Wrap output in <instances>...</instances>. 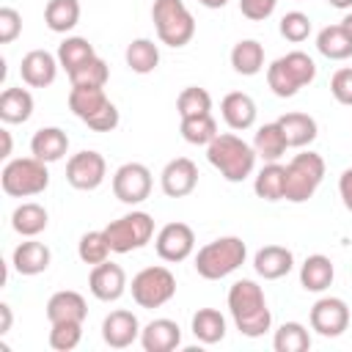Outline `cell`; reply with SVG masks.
I'll use <instances>...</instances> for the list:
<instances>
[{
  "instance_id": "cell-1",
  "label": "cell",
  "mask_w": 352,
  "mask_h": 352,
  "mask_svg": "<svg viewBox=\"0 0 352 352\" xmlns=\"http://www.w3.org/2000/svg\"><path fill=\"white\" fill-rule=\"evenodd\" d=\"M228 311H231V319H234L236 330L245 338H261L272 327V314L267 308L264 289L250 278H239V280L231 283Z\"/></svg>"
},
{
  "instance_id": "cell-2",
  "label": "cell",
  "mask_w": 352,
  "mask_h": 352,
  "mask_svg": "<svg viewBox=\"0 0 352 352\" xmlns=\"http://www.w3.org/2000/svg\"><path fill=\"white\" fill-rule=\"evenodd\" d=\"M206 160L220 170V176L231 184L245 182L256 170V151L253 143H245L234 132H220L209 146H206Z\"/></svg>"
},
{
  "instance_id": "cell-3",
  "label": "cell",
  "mask_w": 352,
  "mask_h": 352,
  "mask_svg": "<svg viewBox=\"0 0 352 352\" xmlns=\"http://www.w3.org/2000/svg\"><path fill=\"white\" fill-rule=\"evenodd\" d=\"M314 80H316V63L302 50H292L267 66V85L280 99L294 96L300 88L311 85Z\"/></svg>"
},
{
  "instance_id": "cell-4",
  "label": "cell",
  "mask_w": 352,
  "mask_h": 352,
  "mask_svg": "<svg viewBox=\"0 0 352 352\" xmlns=\"http://www.w3.org/2000/svg\"><path fill=\"white\" fill-rule=\"evenodd\" d=\"M248 258V245L242 236H217L198 248L195 253V272L206 280H220L236 272Z\"/></svg>"
},
{
  "instance_id": "cell-5",
  "label": "cell",
  "mask_w": 352,
  "mask_h": 352,
  "mask_svg": "<svg viewBox=\"0 0 352 352\" xmlns=\"http://www.w3.org/2000/svg\"><path fill=\"white\" fill-rule=\"evenodd\" d=\"M0 187L11 198H33V195H41L50 187L47 162H41L33 154L30 157L8 160L3 165V170H0Z\"/></svg>"
},
{
  "instance_id": "cell-6",
  "label": "cell",
  "mask_w": 352,
  "mask_h": 352,
  "mask_svg": "<svg viewBox=\"0 0 352 352\" xmlns=\"http://www.w3.org/2000/svg\"><path fill=\"white\" fill-rule=\"evenodd\" d=\"M151 19L157 28V38L173 50L190 44L195 36V16L190 14L184 0H154Z\"/></svg>"
},
{
  "instance_id": "cell-7",
  "label": "cell",
  "mask_w": 352,
  "mask_h": 352,
  "mask_svg": "<svg viewBox=\"0 0 352 352\" xmlns=\"http://www.w3.org/2000/svg\"><path fill=\"white\" fill-rule=\"evenodd\" d=\"M324 179V160L316 151H300L286 162V192L283 198L292 204H305L314 198Z\"/></svg>"
},
{
  "instance_id": "cell-8",
  "label": "cell",
  "mask_w": 352,
  "mask_h": 352,
  "mask_svg": "<svg viewBox=\"0 0 352 352\" xmlns=\"http://www.w3.org/2000/svg\"><path fill=\"white\" fill-rule=\"evenodd\" d=\"M102 231H104V239H107L113 253H132V250H140L151 242L154 217L148 212L132 209V212L121 214L118 220H110Z\"/></svg>"
},
{
  "instance_id": "cell-9",
  "label": "cell",
  "mask_w": 352,
  "mask_h": 352,
  "mask_svg": "<svg viewBox=\"0 0 352 352\" xmlns=\"http://www.w3.org/2000/svg\"><path fill=\"white\" fill-rule=\"evenodd\" d=\"M129 292H132V300L140 308H162L176 294V275L168 267H162V264L143 267L132 278Z\"/></svg>"
},
{
  "instance_id": "cell-10",
  "label": "cell",
  "mask_w": 352,
  "mask_h": 352,
  "mask_svg": "<svg viewBox=\"0 0 352 352\" xmlns=\"http://www.w3.org/2000/svg\"><path fill=\"white\" fill-rule=\"evenodd\" d=\"M151 170L143 162H124L113 173V195L126 206L143 204L151 195Z\"/></svg>"
},
{
  "instance_id": "cell-11",
  "label": "cell",
  "mask_w": 352,
  "mask_h": 352,
  "mask_svg": "<svg viewBox=\"0 0 352 352\" xmlns=\"http://www.w3.org/2000/svg\"><path fill=\"white\" fill-rule=\"evenodd\" d=\"M107 176V162L99 151L94 148H85V151H77L69 157L66 162V182L74 187V190H96Z\"/></svg>"
},
{
  "instance_id": "cell-12",
  "label": "cell",
  "mask_w": 352,
  "mask_h": 352,
  "mask_svg": "<svg viewBox=\"0 0 352 352\" xmlns=\"http://www.w3.org/2000/svg\"><path fill=\"white\" fill-rule=\"evenodd\" d=\"M154 248H157V256L162 261H170V264H179L184 258L192 256L195 250V231L187 226V223H165L157 236H154Z\"/></svg>"
},
{
  "instance_id": "cell-13",
  "label": "cell",
  "mask_w": 352,
  "mask_h": 352,
  "mask_svg": "<svg viewBox=\"0 0 352 352\" xmlns=\"http://www.w3.org/2000/svg\"><path fill=\"white\" fill-rule=\"evenodd\" d=\"M311 330L324 338H338L349 327V305L341 297H319L308 314Z\"/></svg>"
},
{
  "instance_id": "cell-14",
  "label": "cell",
  "mask_w": 352,
  "mask_h": 352,
  "mask_svg": "<svg viewBox=\"0 0 352 352\" xmlns=\"http://www.w3.org/2000/svg\"><path fill=\"white\" fill-rule=\"evenodd\" d=\"M160 187L168 198H187L198 187V165L190 157L170 160L160 173Z\"/></svg>"
},
{
  "instance_id": "cell-15",
  "label": "cell",
  "mask_w": 352,
  "mask_h": 352,
  "mask_svg": "<svg viewBox=\"0 0 352 352\" xmlns=\"http://www.w3.org/2000/svg\"><path fill=\"white\" fill-rule=\"evenodd\" d=\"M88 289L96 300L102 302H116L124 292H126V272L121 264L116 261H102L96 267H91V275H88Z\"/></svg>"
},
{
  "instance_id": "cell-16",
  "label": "cell",
  "mask_w": 352,
  "mask_h": 352,
  "mask_svg": "<svg viewBox=\"0 0 352 352\" xmlns=\"http://www.w3.org/2000/svg\"><path fill=\"white\" fill-rule=\"evenodd\" d=\"M140 322L132 311H110L104 319H102V341L110 346V349H126L132 346L135 341H140Z\"/></svg>"
},
{
  "instance_id": "cell-17",
  "label": "cell",
  "mask_w": 352,
  "mask_h": 352,
  "mask_svg": "<svg viewBox=\"0 0 352 352\" xmlns=\"http://www.w3.org/2000/svg\"><path fill=\"white\" fill-rule=\"evenodd\" d=\"M58 55L47 52V50H30L22 55V63H19V77L25 85L30 88H47L55 82L58 77Z\"/></svg>"
},
{
  "instance_id": "cell-18",
  "label": "cell",
  "mask_w": 352,
  "mask_h": 352,
  "mask_svg": "<svg viewBox=\"0 0 352 352\" xmlns=\"http://www.w3.org/2000/svg\"><path fill=\"white\" fill-rule=\"evenodd\" d=\"M50 261H52L50 248H47L44 242H38L36 236H28V239L19 242V245L14 248V253H11V267H14L19 275H28V278L47 272Z\"/></svg>"
},
{
  "instance_id": "cell-19",
  "label": "cell",
  "mask_w": 352,
  "mask_h": 352,
  "mask_svg": "<svg viewBox=\"0 0 352 352\" xmlns=\"http://www.w3.org/2000/svg\"><path fill=\"white\" fill-rule=\"evenodd\" d=\"M253 270L264 280H278L294 270V253L283 245H264L253 256Z\"/></svg>"
},
{
  "instance_id": "cell-20",
  "label": "cell",
  "mask_w": 352,
  "mask_h": 352,
  "mask_svg": "<svg viewBox=\"0 0 352 352\" xmlns=\"http://www.w3.org/2000/svg\"><path fill=\"white\" fill-rule=\"evenodd\" d=\"M179 344H182V327L168 316L151 319L140 330V346L146 352H173Z\"/></svg>"
},
{
  "instance_id": "cell-21",
  "label": "cell",
  "mask_w": 352,
  "mask_h": 352,
  "mask_svg": "<svg viewBox=\"0 0 352 352\" xmlns=\"http://www.w3.org/2000/svg\"><path fill=\"white\" fill-rule=\"evenodd\" d=\"M220 113H223V121H226L234 132H245V129H250V126L256 124L258 107H256V102H253L250 94H245V91H231V94L223 96Z\"/></svg>"
},
{
  "instance_id": "cell-22",
  "label": "cell",
  "mask_w": 352,
  "mask_h": 352,
  "mask_svg": "<svg viewBox=\"0 0 352 352\" xmlns=\"http://www.w3.org/2000/svg\"><path fill=\"white\" fill-rule=\"evenodd\" d=\"M85 316H88V302L74 289H60L47 300L50 324H55V322H85Z\"/></svg>"
},
{
  "instance_id": "cell-23",
  "label": "cell",
  "mask_w": 352,
  "mask_h": 352,
  "mask_svg": "<svg viewBox=\"0 0 352 352\" xmlns=\"http://www.w3.org/2000/svg\"><path fill=\"white\" fill-rule=\"evenodd\" d=\"M66 151H69V135L60 126H41L30 138V154L47 165L63 160Z\"/></svg>"
},
{
  "instance_id": "cell-24",
  "label": "cell",
  "mask_w": 352,
  "mask_h": 352,
  "mask_svg": "<svg viewBox=\"0 0 352 352\" xmlns=\"http://www.w3.org/2000/svg\"><path fill=\"white\" fill-rule=\"evenodd\" d=\"M333 278H336V267L324 253H314L300 264V286L305 292L322 294L324 289L333 286Z\"/></svg>"
},
{
  "instance_id": "cell-25",
  "label": "cell",
  "mask_w": 352,
  "mask_h": 352,
  "mask_svg": "<svg viewBox=\"0 0 352 352\" xmlns=\"http://www.w3.org/2000/svg\"><path fill=\"white\" fill-rule=\"evenodd\" d=\"M283 135H286V143L289 148H305L316 140L319 135V126H316V118L308 116V113H300V110H292V113H283L278 118Z\"/></svg>"
},
{
  "instance_id": "cell-26",
  "label": "cell",
  "mask_w": 352,
  "mask_h": 352,
  "mask_svg": "<svg viewBox=\"0 0 352 352\" xmlns=\"http://www.w3.org/2000/svg\"><path fill=\"white\" fill-rule=\"evenodd\" d=\"M253 192L261 198V201H283V192H286V165L280 162H264L253 179Z\"/></svg>"
},
{
  "instance_id": "cell-27",
  "label": "cell",
  "mask_w": 352,
  "mask_h": 352,
  "mask_svg": "<svg viewBox=\"0 0 352 352\" xmlns=\"http://www.w3.org/2000/svg\"><path fill=\"white\" fill-rule=\"evenodd\" d=\"M33 94L28 88H6L0 94V121L3 124H25L33 116Z\"/></svg>"
},
{
  "instance_id": "cell-28",
  "label": "cell",
  "mask_w": 352,
  "mask_h": 352,
  "mask_svg": "<svg viewBox=\"0 0 352 352\" xmlns=\"http://www.w3.org/2000/svg\"><path fill=\"white\" fill-rule=\"evenodd\" d=\"M286 148H289V143H286V135H283V129H280L278 121L261 124L256 129V135H253V151L264 162H278L286 154Z\"/></svg>"
},
{
  "instance_id": "cell-29",
  "label": "cell",
  "mask_w": 352,
  "mask_h": 352,
  "mask_svg": "<svg viewBox=\"0 0 352 352\" xmlns=\"http://www.w3.org/2000/svg\"><path fill=\"white\" fill-rule=\"evenodd\" d=\"M47 223H50V214H47V209L41 206V204H36V201H25V204H19L14 212H11V228L19 234V236H38L44 228H47Z\"/></svg>"
},
{
  "instance_id": "cell-30",
  "label": "cell",
  "mask_w": 352,
  "mask_h": 352,
  "mask_svg": "<svg viewBox=\"0 0 352 352\" xmlns=\"http://www.w3.org/2000/svg\"><path fill=\"white\" fill-rule=\"evenodd\" d=\"M190 330L201 344H220L226 338V316L217 308H198L190 319Z\"/></svg>"
},
{
  "instance_id": "cell-31",
  "label": "cell",
  "mask_w": 352,
  "mask_h": 352,
  "mask_svg": "<svg viewBox=\"0 0 352 352\" xmlns=\"http://www.w3.org/2000/svg\"><path fill=\"white\" fill-rule=\"evenodd\" d=\"M107 94L104 88H91V85H72L69 91V110L85 124L88 118H94L104 104H107Z\"/></svg>"
},
{
  "instance_id": "cell-32",
  "label": "cell",
  "mask_w": 352,
  "mask_h": 352,
  "mask_svg": "<svg viewBox=\"0 0 352 352\" xmlns=\"http://www.w3.org/2000/svg\"><path fill=\"white\" fill-rule=\"evenodd\" d=\"M231 66L242 77H253L264 69V47L256 38H242L231 47Z\"/></svg>"
},
{
  "instance_id": "cell-33",
  "label": "cell",
  "mask_w": 352,
  "mask_h": 352,
  "mask_svg": "<svg viewBox=\"0 0 352 352\" xmlns=\"http://www.w3.org/2000/svg\"><path fill=\"white\" fill-rule=\"evenodd\" d=\"M80 0H47L44 22L52 33H69L80 22Z\"/></svg>"
},
{
  "instance_id": "cell-34",
  "label": "cell",
  "mask_w": 352,
  "mask_h": 352,
  "mask_svg": "<svg viewBox=\"0 0 352 352\" xmlns=\"http://www.w3.org/2000/svg\"><path fill=\"white\" fill-rule=\"evenodd\" d=\"M316 50L327 58V60H346L352 58V38L346 36V30L338 25H327L316 33Z\"/></svg>"
},
{
  "instance_id": "cell-35",
  "label": "cell",
  "mask_w": 352,
  "mask_h": 352,
  "mask_svg": "<svg viewBox=\"0 0 352 352\" xmlns=\"http://www.w3.org/2000/svg\"><path fill=\"white\" fill-rule=\"evenodd\" d=\"M124 60L135 74H151L160 66V47L151 38H135L126 44Z\"/></svg>"
},
{
  "instance_id": "cell-36",
  "label": "cell",
  "mask_w": 352,
  "mask_h": 352,
  "mask_svg": "<svg viewBox=\"0 0 352 352\" xmlns=\"http://www.w3.org/2000/svg\"><path fill=\"white\" fill-rule=\"evenodd\" d=\"M58 63H60V69H66V74L69 72H74L77 66H82L85 60H91L94 55H96V50H94V44L88 41V38H82V36H66L60 44H58Z\"/></svg>"
},
{
  "instance_id": "cell-37",
  "label": "cell",
  "mask_w": 352,
  "mask_h": 352,
  "mask_svg": "<svg viewBox=\"0 0 352 352\" xmlns=\"http://www.w3.org/2000/svg\"><path fill=\"white\" fill-rule=\"evenodd\" d=\"M275 352H305L311 349V333L300 322H283L272 336Z\"/></svg>"
},
{
  "instance_id": "cell-38",
  "label": "cell",
  "mask_w": 352,
  "mask_h": 352,
  "mask_svg": "<svg viewBox=\"0 0 352 352\" xmlns=\"http://www.w3.org/2000/svg\"><path fill=\"white\" fill-rule=\"evenodd\" d=\"M179 132H182V138H184L190 146H209V143L220 135V132H217V121L212 118V113L182 118Z\"/></svg>"
},
{
  "instance_id": "cell-39",
  "label": "cell",
  "mask_w": 352,
  "mask_h": 352,
  "mask_svg": "<svg viewBox=\"0 0 352 352\" xmlns=\"http://www.w3.org/2000/svg\"><path fill=\"white\" fill-rule=\"evenodd\" d=\"M107 80H110V69H107V63H104L99 55H94L91 60H85L82 66H77L74 72H69V82H72V85L104 88Z\"/></svg>"
},
{
  "instance_id": "cell-40",
  "label": "cell",
  "mask_w": 352,
  "mask_h": 352,
  "mask_svg": "<svg viewBox=\"0 0 352 352\" xmlns=\"http://www.w3.org/2000/svg\"><path fill=\"white\" fill-rule=\"evenodd\" d=\"M176 110L182 118H190V116H206L212 113V96L206 88H198V85H187L182 88L179 99H176Z\"/></svg>"
},
{
  "instance_id": "cell-41",
  "label": "cell",
  "mask_w": 352,
  "mask_h": 352,
  "mask_svg": "<svg viewBox=\"0 0 352 352\" xmlns=\"http://www.w3.org/2000/svg\"><path fill=\"white\" fill-rule=\"evenodd\" d=\"M110 253H113V250H110V245H107V239H104V231H85V234L80 236V242H77V256H80L82 264L96 267V264L107 261Z\"/></svg>"
},
{
  "instance_id": "cell-42",
  "label": "cell",
  "mask_w": 352,
  "mask_h": 352,
  "mask_svg": "<svg viewBox=\"0 0 352 352\" xmlns=\"http://www.w3.org/2000/svg\"><path fill=\"white\" fill-rule=\"evenodd\" d=\"M82 341V322H55L50 324V346L55 352H72Z\"/></svg>"
},
{
  "instance_id": "cell-43",
  "label": "cell",
  "mask_w": 352,
  "mask_h": 352,
  "mask_svg": "<svg viewBox=\"0 0 352 352\" xmlns=\"http://www.w3.org/2000/svg\"><path fill=\"white\" fill-rule=\"evenodd\" d=\"M278 30H280V36H283L286 41L300 44V41H305V38L311 36V16L302 14V11H289V14L280 16Z\"/></svg>"
},
{
  "instance_id": "cell-44",
  "label": "cell",
  "mask_w": 352,
  "mask_h": 352,
  "mask_svg": "<svg viewBox=\"0 0 352 352\" xmlns=\"http://www.w3.org/2000/svg\"><path fill=\"white\" fill-rule=\"evenodd\" d=\"M330 94L338 104L352 107V66H344L330 77Z\"/></svg>"
},
{
  "instance_id": "cell-45",
  "label": "cell",
  "mask_w": 352,
  "mask_h": 352,
  "mask_svg": "<svg viewBox=\"0 0 352 352\" xmlns=\"http://www.w3.org/2000/svg\"><path fill=\"white\" fill-rule=\"evenodd\" d=\"M22 33V14L11 6L0 8V44H11Z\"/></svg>"
},
{
  "instance_id": "cell-46",
  "label": "cell",
  "mask_w": 352,
  "mask_h": 352,
  "mask_svg": "<svg viewBox=\"0 0 352 352\" xmlns=\"http://www.w3.org/2000/svg\"><path fill=\"white\" fill-rule=\"evenodd\" d=\"M118 121H121V116H118V107L113 104V102H107L94 118H88L85 124H88V129H94V132H113L116 126H118Z\"/></svg>"
},
{
  "instance_id": "cell-47",
  "label": "cell",
  "mask_w": 352,
  "mask_h": 352,
  "mask_svg": "<svg viewBox=\"0 0 352 352\" xmlns=\"http://www.w3.org/2000/svg\"><path fill=\"white\" fill-rule=\"evenodd\" d=\"M275 6H278V0H239V11L250 22H261V19L272 16Z\"/></svg>"
},
{
  "instance_id": "cell-48",
  "label": "cell",
  "mask_w": 352,
  "mask_h": 352,
  "mask_svg": "<svg viewBox=\"0 0 352 352\" xmlns=\"http://www.w3.org/2000/svg\"><path fill=\"white\" fill-rule=\"evenodd\" d=\"M338 195H341L346 212H352V168H344L338 176Z\"/></svg>"
},
{
  "instance_id": "cell-49",
  "label": "cell",
  "mask_w": 352,
  "mask_h": 352,
  "mask_svg": "<svg viewBox=\"0 0 352 352\" xmlns=\"http://www.w3.org/2000/svg\"><path fill=\"white\" fill-rule=\"evenodd\" d=\"M11 322H14L11 305H8V302H0V336H6V333L11 330Z\"/></svg>"
},
{
  "instance_id": "cell-50",
  "label": "cell",
  "mask_w": 352,
  "mask_h": 352,
  "mask_svg": "<svg viewBox=\"0 0 352 352\" xmlns=\"http://www.w3.org/2000/svg\"><path fill=\"white\" fill-rule=\"evenodd\" d=\"M0 138H3V151H0V157L8 160V157H11V132H8V129H0Z\"/></svg>"
},
{
  "instance_id": "cell-51",
  "label": "cell",
  "mask_w": 352,
  "mask_h": 352,
  "mask_svg": "<svg viewBox=\"0 0 352 352\" xmlns=\"http://www.w3.org/2000/svg\"><path fill=\"white\" fill-rule=\"evenodd\" d=\"M327 3L338 11H352V0H327Z\"/></svg>"
},
{
  "instance_id": "cell-52",
  "label": "cell",
  "mask_w": 352,
  "mask_h": 352,
  "mask_svg": "<svg viewBox=\"0 0 352 352\" xmlns=\"http://www.w3.org/2000/svg\"><path fill=\"white\" fill-rule=\"evenodd\" d=\"M341 28H344V30H346V36L352 38V11H346V16L341 19Z\"/></svg>"
},
{
  "instance_id": "cell-53",
  "label": "cell",
  "mask_w": 352,
  "mask_h": 352,
  "mask_svg": "<svg viewBox=\"0 0 352 352\" xmlns=\"http://www.w3.org/2000/svg\"><path fill=\"white\" fill-rule=\"evenodd\" d=\"M198 3H201L204 8H223L228 0H198Z\"/></svg>"
}]
</instances>
